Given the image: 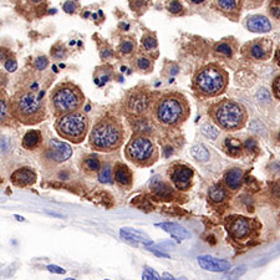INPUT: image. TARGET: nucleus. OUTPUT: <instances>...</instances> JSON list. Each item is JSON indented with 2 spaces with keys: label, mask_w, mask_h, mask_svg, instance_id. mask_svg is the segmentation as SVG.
Masks as SVG:
<instances>
[{
  "label": "nucleus",
  "mask_w": 280,
  "mask_h": 280,
  "mask_svg": "<svg viewBox=\"0 0 280 280\" xmlns=\"http://www.w3.org/2000/svg\"><path fill=\"white\" fill-rule=\"evenodd\" d=\"M9 113L25 126L40 124L47 117L44 93H38L35 90H19L9 100Z\"/></svg>",
  "instance_id": "obj_1"
},
{
  "label": "nucleus",
  "mask_w": 280,
  "mask_h": 280,
  "mask_svg": "<svg viewBox=\"0 0 280 280\" xmlns=\"http://www.w3.org/2000/svg\"><path fill=\"white\" fill-rule=\"evenodd\" d=\"M191 115L187 97L181 93H167L153 105V116L165 127H179Z\"/></svg>",
  "instance_id": "obj_2"
},
{
  "label": "nucleus",
  "mask_w": 280,
  "mask_h": 280,
  "mask_svg": "<svg viewBox=\"0 0 280 280\" xmlns=\"http://www.w3.org/2000/svg\"><path fill=\"white\" fill-rule=\"evenodd\" d=\"M124 140V126L115 117H104L93 124L90 133V146L97 152L119 150Z\"/></svg>",
  "instance_id": "obj_3"
},
{
  "label": "nucleus",
  "mask_w": 280,
  "mask_h": 280,
  "mask_svg": "<svg viewBox=\"0 0 280 280\" xmlns=\"http://www.w3.org/2000/svg\"><path fill=\"white\" fill-rule=\"evenodd\" d=\"M229 75L220 65L212 62L201 67L192 78V89L201 97H217L228 86Z\"/></svg>",
  "instance_id": "obj_4"
},
{
  "label": "nucleus",
  "mask_w": 280,
  "mask_h": 280,
  "mask_svg": "<svg viewBox=\"0 0 280 280\" xmlns=\"http://www.w3.org/2000/svg\"><path fill=\"white\" fill-rule=\"evenodd\" d=\"M211 119L219 128L228 132L238 131L244 127L248 115L244 106L234 100L224 98L209 107Z\"/></svg>",
  "instance_id": "obj_5"
},
{
  "label": "nucleus",
  "mask_w": 280,
  "mask_h": 280,
  "mask_svg": "<svg viewBox=\"0 0 280 280\" xmlns=\"http://www.w3.org/2000/svg\"><path fill=\"white\" fill-rule=\"evenodd\" d=\"M84 102L85 96L81 89L70 81L56 85L50 93V105L56 119L66 113L78 111Z\"/></svg>",
  "instance_id": "obj_6"
},
{
  "label": "nucleus",
  "mask_w": 280,
  "mask_h": 280,
  "mask_svg": "<svg viewBox=\"0 0 280 280\" xmlns=\"http://www.w3.org/2000/svg\"><path fill=\"white\" fill-rule=\"evenodd\" d=\"M124 156L137 167H151L158 159V148L148 136L135 133L124 147Z\"/></svg>",
  "instance_id": "obj_7"
},
{
  "label": "nucleus",
  "mask_w": 280,
  "mask_h": 280,
  "mask_svg": "<svg viewBox=\"0 0 280 280\" xmlns=\"http://www.w3.org/2000/svg\"><path fill=\"white\" fill-rule=\"evenodd\" d=\"M55 131L64 140L72 143H81L89 131V119L81 111L66 113L58 117L55 122Z\"/></svg>",
  "instance_id": "obj_8"
},
{
  "label": "nucleus",
  "mask_w": 280,
  "mask_h": 280,
  "mask_svg": "<svg viewBox=\"0 0 280 280\" xmlns=\"http://www.w3.org/2000/svg\"><path fill=\"white\" fill-rule=\"evenodd\" d=\"M152 105V95L147 89L131 90L124 98V109L133 116H142L147 112Z\"/></svg>",
  "instance_id": "obj_9"
},
{
  "label": "nucleus",
  "mask_w": 280,
  "mask_h": 280,
  "mask_svg": "<svg viewBox=\"0 0 280 280\" xmlns=\"http://www.w3.org/2000/svg\"><path fill=\"white\" fill-rule=\"evenodd\" d=\"M272 50L273 41L270 39H255L242 47V54L249 60L266 61L272 56Z\"/></svg>",
  "instance_id": "obj_10"
},
{
  "label": "nucleus",
  "mask_w": 280,
  "mask_h": 280,
  "mask_svg": "<svg viewBox=\"0 0 280 280\" xmlns=\"http://www.w3.org/2000/svg\"><path fill=\"white\" fill-rule=\"evenodd\" d=\"M227 228H228L229 234L234 239L243 240L248 238L251 234V222L250 219L242 216L231 217L227 222Z\"/></svg>",
  "instance_id": "obj_11"
},
{
  "label": "nucleus",
  "mask_w": 280,
  "mask_h": 280,
  "mask_svg": "<svg viewBox=\"0 0 280 280\" xmlns=\"http://www.w3.org/2000/svg\"><path fill=\"white\" fill-rule=\"evenodd\" d=\"M248 0H213L214 8L231 20L237 21Z\"/></svg>",
  "instance_id": "obj_12"
},
{
  "label": "nucleus",
  "mask_w": 280,
  "mask_h": 280,
  "mask_svg": "<svg viewBox=\"0 0 280 280\" xmlns=\"http://www.w3.org/2000/svg\"><path fill=\"white\" fill-rule=\"evenodd\" d=\"M193 170L186 165H177L171 171V181L181 191H187L192 186Z\"/></svg>",
  "instance_id": "obj_13"
},
{
  "label": "nucleus",
  "mask_w": 280,
  "mask_h": 280,
  "mask_svg": "<svg viewBox=\"0 0 280 280\" xmlns=\"http://www.w3.org/2000/svg\"><path fill=\"white\" fill-rule=\"evenodd\" d=\"M47 158L56 163H62L72 156V148L66 142H61L59 140H50L47 150Z\"/></svg>",
  "instance_id": "obj_14"
},
{
  "label": "nucleus",
  "mask_w": 280,
  "mask_h": 280,
  "mask_svg": "<svg viewBox=\"0 0 280 280\" xmlns=\"http://www.w3.org/2000/svg\"><path fill=\"white\" fill-rule=\"evenodd\" d=\"M197 260H198V265L204 270H207V272L227 273L231 269L229 262L211 257V255H201Z\"/></svg>",
  "instance_id": "obj_15"
},
{
  "label": "nucleus",
  "mask_w": 280,
  "mask_h": 280,
  "mask_svg": "<svg viewBox=\"0 0 280 280\" xmlns=\"http://www.w3.org/2000/svg\"><path fill=\"white\" fill-rule=\"evenodd\" d=\"M10 181L16 187H28L36 182V173L30 167L19 168L13 172Z\"/></svg>",
  "instance_id": "obj_16"
},
{
  "label": "nucleus",
  "mask_w": 280,
  "mask_h": 280,
  "mask_svg": "<svg viewBox=\"0 0 280 280\" xmlns=\"http://www.w3.org/2000/svg\"><path fill=\"white\" fill-rule=\"evenodd\" d=\"M246 26L250 32H258V34H265V32L270 31L273 28L268 17L259 14L250 15L247 17Z\"/></svg>",
  "instance_id": "obj_17"
},
{
  "label": "nucleus",
  "mask_w": 280,
  "mask_h": 280,
  "mask_svg": "<svg viewBox=\"0 0 280 280\" xmlns=\"http://www.w3.org/2000/svg\"><path fill=\"white\" fill-rule=\"evenodd\" d=\"M120 235L124 238V240L132 243V244H143V246H151L152 240L142 232L137 231L133 228H121L120 231Z\"/></svg>",
  "instance_id": "obj_18"
},
{
  "label": "nucleus",
  "mask_w": 280,
  "mask_h": 280,
  "mask_svg": "<svg viewBox=\"0 0 280 280\" xmlns=\"http://www.w3.org/2000/svg\"><path fill=\"white\" fill-rule=\"evenodd\" d=\"M157 227H159V228H162L165 232H167L170 235H172V237H173L174 239L178 240V242H181V240H183V239H187V238L191 235L189 232H188L185 227L179 225L178 223L163 222V223H158Z\"/></svg>",
  "instance_id": "obj_19"
},
{
  "label": "nucleus",
  "mask_w": 280,
  "mask_h": 280,
  "mask_svg": "<svg viewBox=\"0 0 280 280\" xmlns=\"http://www.w3.org/2000/svg\"><path fill=\"white\" fill-rule=\"evenodd\" d=\"M243 179H244V172L240 168L235 167L229 170L224 174V185L232 189V191H237L242 187Z\"/></svg>",
  "instance_id": "obj_20"
},
{
  "label": "nucleus",
  "mask_w": 280,
  "mask_h": 280,
  "mask_svg": "<svg viewBox=\"0 0 280 280\" xmlns=\"http://www.w3.org/2000/svg\"><path fill=\"white\" fill-rule=\"evenodd\" d=\"M113 179L122 187H130L132 185V173L130 168L124 163H117L113 168Z\"/></svg>",
  "instance_id": "obj_21"
},
{
  "label": "nucleus",
  "mask_w": 280,
  "mask_h": 280,
  "mask_svg": "<svg viewBox=\"0 0 280 280\" xmlns=\"http://www.w3.org/2000/svg\"><path fill=\"white\" fill-rule=\"evenodd\" d=\"M141 47L144 54L152 55L153 52H155L156 56L158 55V40H157L156 32H144L141 39Z\"/></svg>",
  "instance_id": "obj_22"
},
{
  "label": "nucleus",
  "mask_w": 280,
  "mask_h": 280,
  "mask_svg": "<svg viewBox=\"0 0 280 280\" xmlns=\"http://www.w3.org/2000/svg\"><path fill=\"white\" fill-rule=\"evenodd\" d=\"M43 141V135L40 131L38 130H30L24 135L21 144L25 150H34V148L39 147Z\"/></svg>",
  "instance_id": "obj_23"
},
{
  "label": "nucleus",
  "mask_w": 280,
  "mask_h": 280,
  "mask_svg": "<svg viewBox=\"0 0 280 280\" xmlns=\"http://www.w3.org/2000/svg\"><path fill=\"white\" fill-rule=\"evenodd\" d=\"M235 43L229 40H222L214 44L213 51L214 54L219 56H224V58H233L234 52H235Z\"/></svg>",
  "instance_id": "obj_24"
},
{
  "label": "nucleus",
  "mask_w": 280,
  "mask_h": 280,
  "mask_svg": "<svg viewBox=\"0 0 280 280\" xmlns=\"http://www.w3.org/2000/svg\"><path fill=\"white\" fill-rule=\"evenodd\" d=\"M151 189H152L157 196L163 198V200L170 198L171 194H172V189H171V187H168V186L166 185L163 181H161L159 177H157V176L151 181Z\"/></svg>",
  "instance_id": "obj_25"
},
{
  "label": "nucleus",
  "mask_w": 280,
  "mask_h": 280,
  "mask_svg": "<svg viewBox=\"0 0 280 280\" xmlns=\"http://www.w3.org/2000/svg\"><path fill=\"white\" fill-rule=\"evenodd\" d=\"M136 49L137 44L133 36H124V38H122L119 44V47H117L120 54L124 56L133 55L136 52Z\"/></svg>",
  "instance_id": "obj_26"
},
{
  "label": "nucleus",
  "mask_w": 280,
  "mask_h": 280,
  "mask_svg": "<svg viewBox=\"0 0 280 280\" xmlns=\"http://www.w3.org/2000/svg\"><path fill=\"white\" fill-rule=\"evenodd\" d=\"M135 66L143 74H150L153 70V60L147 54H139L135 58Z\"/></svg>",
  "instance_id": "obj_27"
},
{
  "label": "nucleus",
  "mask_w": 280,
  "mask_h": 280,
  "mask_svg": "<svg viewBox=\"0 0 280 280\" xmlns=\"http://www.w3.org/2000/svg\"><path fill=\"white\" fill-rule=\"evenodd\" d=\"M208 197L212 202L218 204V203H222L227 200L228 193H227V189H225V187L223 185H214L209 188Z\"/></svg>",
  "instance_id": "obj_28"
},
{
  "label": "nucleus",
  "mask_w": 280,
  "mask_h": 280,
  "mask_svg": "<svg viewBox=\"0 0 280 280\" xmlns=\"http://www.w3.org/2000/svg\"><path fill=\"white\" fill-rule=\"evenodd\" d=\"M224 147L225 150L228 151L231 156L237 157L242 153L243 148H244V143L238 141L237 139H231V137H228V139H225L224 141Z\"/></svg>",
  "instance_id": "obj_29"
},
{
  "label": "nucleus",
  "mask_w": 280,
  "mask_h": 280,
  "mask_svg": "<svg viewBox=\"0 0 280 280\" xmlns=\"http://www.w3.org/2000/svg\"><path fill=\"white\" fill-rule=\"evenodd\" d=\"M191 155L194 159H197V161L200 162H207L209 159V157H211L209 151L207 150V147L202 143L193 146L191 150Z\"/></svg>",
  "instance_id": "obj_30"
},
{
  "label": "nucleus",
  "mask_w": 280,
  "mask_h": 280,
  "mask_svg": "<svg viewBox=\"0 0 280 280\" xmlns=\"http://www.w3.org/2000/svg\"><path fill=\"white\" fill-rule=\"evenodd\" d=\"M166 9H167L170 14L176 15V16L186 14V8L181 0H170V1L166 4Z\"/></svg>",
  "instance_id": "obj_31"
},
{
  "label": "nucleus",
  "mask_w": 280,
  "mask_h": 280,
  "mask_svg": "<svg viewBox=\"0 0 280 280\" xmlns=\"http://www.w3.org/2000/svg\"><path fill=\"white\" fill-rule=\"evenodd\" d=\"M128 4H130L131 10H133L137 15H142L148 8L147 0H130Z\"/></svg>",
  "instance_id": "obj_32"
},
{
  "label": "nucleus",
  "mask_w": 280,
  "mask_h": 280,
  "mask_svg": "<svg viewBox=\"0 0 280 280\" xmlns=\"http://www.w3.org/2000/svg\"><path fill=\"white\" fill-rule=\"evenodd\" d=\"M85 167L89 171H93V172H97V171H101V162L98 159L97 156H87L84 161Z\"/></svg>",
  "instance_id": "obj_33"
},
{
  "label": "nucleus",
  "mask_w": 280,
  "mask_h": 280,
  "mask_svg": "<svg viewBox=\"0 0 280 280\" xmlns=\"http://www.w3.org/2000/svg\"><path fill=\"white\" fill-rule=\"evenodd\" d=\"M51 56L52 58L58 59V60L65 59L67 56L66 47H65L64 45H62V44H60V43L55 44V45L51 47Z\"/></svg>",
  "instance_id": "obj_34"
},
{
  "label": "nucleus",
  "mask_w": 280,
  "mask_h": 280,
  "mask_svg": "<svg viewBox=\"0 0 280 280\" xmlns=\"http://www.w3.org/2000/svg\"><path fill=\"white\" fill-rule=\"evenodd\" d=\"M102 74L98 75V74H95V81L96 84L100 85V86H104L106 84L107 81L110 80L111 78V69L109 66H104L102 67Z\"/></svg>",
  "instance_id": "obj_35"
},
{
  "label": "nucleus",
  "mask_w": 280,
  "mask_h": 280,
  "mask_svg": "<svg viewBox=\"0 0 280 280\" xmlns=\"http://www.w3.org/2000/svg\"><path fill=\"white\" fill-rule=\"evenodd\" d=\"M201 131H202V133L204 135V136H207L208 139H212V140H216L217 137L219 136V131L217 130L214 126H212V124H204L201 127Z\"/></svg>",
  "instance_id": "obj_36"
},
{
  "label": "nucleus",
  "mask_w": 280,
  "mask_h": 280,
  "mask_svg": "<svg viewBox=\"0 0 280 280\" xmlns=\"http://www.w3.org/2000/svg\"><path fill=\"white\" fill-rule=\"evenodd\" d=\"M0 119H1V124L6 121V113L9 112V100L6 101V96L5 93L1 91V100H0Z\"/></svg>",
  "instance_id": "obj_37"
},
{
  "label": "nucleus",
  "mask_w": 280,
  "mask_h": 280,
  "mask_svg": "<svg viewBox=\"0 0 280 280\" xmlns=\"http://www.w3.org/2000/svg\"><path fill=\"white\" fill-rule=\"evenodd\" d=\"M98 179L101 183H110L112 179V171H111L110 166L101 168L100 173H98Z\"/></svg>",
  "instance_id": "obj_38"
},
{
  "label": "nucleus",
  "mask_w": 280,
  "mask_h": 280,
  "mask_svg": "<svg viewBox=\"0 0 280 280\" xmlns=\"http://www.w3.org/2000/svg\"><path fill=\"white\" fill-rule=\"evenodd\" d=\"M62 10L67 14H76L78 10V4L76 3V0H66L62 4Z\"/></svg>",
  "instance_id": "obj_39"
},
{
  "label": "nucleus",
  "mask_w": 280,
  "mask_h": 280,
  "mask_svg": "<svg viewBox=\"0 0 280 280\" xmlns=\"http://www.w3.org/2000/svg\"><path fill=\"white\" fill-rule=\"evenodd\" d=\"M142 280H162L158 273L152 268H144L142 273Z\"/></svg>",
  "instance_id": "obj_40"
},
{
  "label": "nucleus",
  "mask_w": 280,
  "mask_h": 280,
  "mask_svg": "<svg viewBox=\"0 0 280 280\" xmlns=\"http://www.w3.org/2000/svg\"><path fill=\"white\" fill-rule=\"evenodd\" d=\"M247 272V266L242 265V266H237V268L232 269L231 272L228 273V280H237L238 278L242 277L244 273Z\"/></svg>",
  "instance_id": "obj_41"
},
{
  "label": "nucleus",
  "mask_w": 280,
  "mask_h": 280,
  "mask_svg": "<svg viewBox=\"0 0 280 280\" xmlns=\"http://www.w3.org/2000/svg\"><path fill=\"white\" fill-rule=\"evenodd\" d=\"M49 66V60H47V56H39V58L35 59L34 61V67L38 71H43V70H45L47 67Z\"/></svg>",
  "instance_id": "obj_42"
},
{
  "label": "nucleus",
  "mask_w": 280,
  "mask_h": 280,
  "mask_svg": "<svg viewBox=\"0 0 280 280\" xmlns=\"http://www.w3.org/2000/svg\"><path fill=\"white\" fill-rule=\"evenodd\" d=\"M269 13L275 19H280V0H273L272 3L269 4Z\"/></svg>",
  "instance_id": "obj_43"
},
{
  "label": "nucleus",
  "mask_w": 280,
  "mask_h": 280,
  "mask_svg": "<svg viewBox=\"0 0 280 280\" xmlns=\"http://www.w3.org/2000/svg\"><path fill=\"white\" fill-rule=\"evenodd\" d=\"M257 98L260 102H263V104H268L272 100V95H270V93L266 89H260L257 93Z\"/></svg>",
  "instance_id": "obj_44"
},
{
  "label": "nucleus",
  "mask_w": 280,
  "mask_h": 280,
  "mask_svg": "<svg viewBox=\"0 0 280 280\" xmlns=\"http://www.w3.org/2000/svg\"><path fill=\"white\" fill-rule=\"evenodd\" d=\"M4 67H5V70H8L9 72H14L15 70L17 69V62L16 60H15L14 56L10 55L5 61H4Z\"/></svg>",
  "instance_id": "obj_45"
},
{
  "label": "nucleus",
  "mask_w": 280,
  "mask_h": 280,
  "mask_svg": "<svg viewBox=\"0 0 280 280\" xmlns=\"http://www.w3.org/2000/svg\"><path fill=\"white\" fill-rule=\"evenodd\" d=\"M272 90L273 95H274L278 100H280V75L277 76V78H274V81H273Z\"/></svg>",
  "instance_id": "obj_46"
},
{
  "label": "nucleus",
  "mask_w": 280,
  "mask_h": 280,
  "mask_svg": "<svg viewBox=\"0 0 280 280\" xmlns=\"http://www.w3.org/2000/svg\"><path fill=\"white\" fill-rule=\"evenodd\" d=\"M244 148H246V150H248L249 152H251V151H255L258 148L257 141H255L254 139H248L246 142H244Z\"/></svg>",
  "instance_id": "obj_47"
},
{
  "label": "nucleus",
  "mask_w": 280,
  "mask_h": 280,
  "mask_svg": "<svg viewBox=\"0 0 280 280\" xmlns=\"http://www.w3.org/2000/svg\"><path fill=\"white\" fill-rule=\"evenodd\" d=\"M185 1L188 5L194 6V8H201V6H204L205 4L208 3L209 0H185Z\"/></svg>",
  "instance_id": "obj_48"
},
{
  "label": "nucleus",
  "mask_w": 280,
  "mask_h": 280,
  "mask_svg": "<svg viewBox=\"0 0 280 280\" xmlns=\"http://www.w3.org/2000/svg\"><path fill=\"white\" fill-rule=\"evenodd\" d=\"M47 269L50 273H55V274H65V269L61 268L59 265H54V264H50V265L47 266Z\"/></svg>",
  "instance_id": "obj_49"
},
{
  "label": "nucleus",
  "mask_w": 280,
  "mask_h": 280,
  "mask_svg": "<svg viewBox=\"0 0 280 280\" xmlns=\"http://www.w3.org/2000/svg\"><path fill=\"white\" fill-rule=\"evenodd\" d=\"M100 55H101L102 59H109L111 58V56H113V50L109 47L107 49H104V51L101 50V54H100Z\"/></svg>",
  "instance_id": "obj_50"
},
{
  "label": "nucleus",
  "mask_w": 280,
  "mask_h": 280,
  "mask_svg": "<svg viewBox=\"0 0 280 280\" xmlns=\"http://www.w3.org/2000/svg\"><path fill=\"white\" fill-rule=\"evenodd\" d=\"M162 280H188L186 277H181V278H174L172 277L171 274H168V273H165V274L162 275Z\"/></svg>",
  "instance_id": "obj_51"
},
{
  "label": "nucleus",
  "mask_w": 280,
  "mask_h": 280,
  "mask_svg": "<svg viewBox=\"0 0 280 280\" xmlns=\"http://www.w3.org/2000/svg\"><path fill=\"white\" fill-rule=\"evenodd\" d=\"M8 151V146H6V139L1 137V152H6Z\"/></svg>",
  "instance_id": "obj_52"
},
{
  "label": "nucleus",
  "mask_w": 280,
  "mask_h": 280,
  "mask_svg": "<svg viewBox=\"0 0 280 280\" xmlns=\"http://www.w3.org/2000/svg\"><path fill=\"white\" fill-rule=\"evenodd\" d=\"M30 3H32L34 5H39V4H43V3H45L47 0H29Z\"/></svg>",
  "instance_id": "obj_53"
},
{
  "label": "nucleus",
  "mask_w": 280,
  "mask_h": 280,
  "mask_svg": "<svg viewBox=\"0 0 280 280\" xmlns=\"http://www.w3.org/2000/svg\"><path fill=\"white\" fill-rule=\"evenodd\" d=\"M275 59H277V62H278V65L280 66V49L278 50L277 51V54H275Z\"/></svg>",
  "instance_id": "obj_54"
},
{
  "label": "nucleus",
  "mask_w": 280,
  "mask_h": 280,
  "mask_svg": "<svg viewBox=\"0 0 280 280\" xmlns=\"http://www.w3.org/2000/svg\"><path fill=\"white\" fill-rule=\"evenodd\" d=\"M15 218H17V220H19V222H24V217H20V216H15Z\"/></svg>",
  "instance_id": "obj_55"
},
{
  "label": "nucleus",
  "mask_w": 280,
  "mask_h": 280,
  "mask_svg": "<svg viewBox=\"0 0 280 280\" xmlns=\"http://www.w3.org/2000/svg\"><path fill=\"white\" fill-rule=\"evenodd\" d=\"M65 280H76V279H74V278H67V279H65Z\"/></svg>",
  "instance_id": "obj_56"
},
{
  "label": "nucleus",
  "mask_w": 280,
  "mask_h": 280,
  "mask_svg": "<svg viewBox=\"0 0 280 280\" xmlns=\"http://www.w3.org/2000/svg\"><path fill=\"white\" fill-rule=\"evenodd\" d=\"M278 139H279V140H280V132H279V135H278Z\"/></svg>",
  "instance_id": "obj_57"
},
{
  "label": "nucleus",
  "mask_w": 280,
  "mask_h": 280,
  "mask_svg": "<svg viewBox=\"0 0 280 280\" xmlns=\"http://www.w3.org/2000/svg\"><path fill=\"white\" fill-rule=\"evenodd\" d=\"M105 280H110V279H105Z\"/></svg>",
  "instance_id": "obj_58"
}]
</instances>
